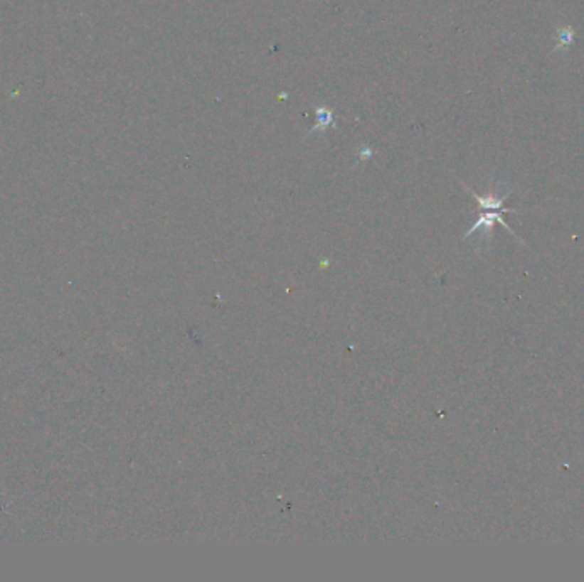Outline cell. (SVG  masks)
<instances>
[{
	"label": "cell",
	"mask_w": 584,
	"mask_h": 582,
	"mask_svg": "<svg viewBox=\"0 0 584 582\" xmlns=\"http://www.w3.org/2000/svg\"><path fill=\"white\" fill-rule=\"evenodd\" d=\"M314 114H317V120H314V125L304 134V139H309L311 135L319 134L323 135L328 129L334 126L335 129V109L330 108L326 104H313Z\"/></svg>",
	"instance_id": "obj_2"
},
{
	"label": "cell",
	"mask_w": 584,
	"mask_h": 582,
	"mask_svg": "<svg viewBox=\"0 0 584 582\" xmlns=\"http://www.w3.org/2000/svg\"><path fill=\"white\" fill-rule=\"evenodd\" d=\"M574 36H575V33L570 26H564V28L558 29L557 36H556L557 46H556V50H553V53L562 52V50L569 48V46L574 43Z\"/></svg>",
	"instance_id": "obj_3"
},
{
	"label": "cell",
	"mask_w": 584,
	"mask_h": 582,
	"mask_svg": "<svg viewBox=\"0 0 584 582\" xmlns=\"http://www.w3.org/2000/svg\"><path fill=\"white\" fill-rule=\"evenodd\" d=\"M373 156H374V151H373V149H371V147H368V146L361 147L359 152H357V157H359V159H361V163H366V161H369Z\"/></svg>",
	"instance_id": "obj_4"
},
{
	"label": "cell",
	"mask_w": 584,
	"mask_h": 582,
	"mask_svg": "<svg viewBox=\"0 0 584 582\" xmlns=\"http://www.w3.org/2000/svg\"><path fill=\"white\" fill-rule=\"evenodd\" d=\"M513 212H518V210H516V209H506V207H504V209H501V210H484L480 214V217L475 220V224H473V226L468 229L467 232H464L463 239H467V237H470L472 235H475V232H479V231L485 236V239H490V237H492L494 226H496V224H501V226L504 227L507 232H511V235H513L516 239L521 241L518 237V235H516V232L513 231V229L507 226V222L504 220V215H502V214H513Z\"/></svg>",
	"instance_id": "obj_1"
}]
</instances>
